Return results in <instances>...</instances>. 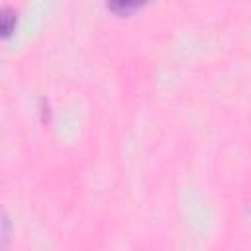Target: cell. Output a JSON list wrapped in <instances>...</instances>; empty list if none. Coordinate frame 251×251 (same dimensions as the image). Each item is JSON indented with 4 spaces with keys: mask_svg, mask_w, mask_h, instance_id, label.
Segmentation results:
<instances>
[{
    "mask_svg": "<svg viewBox=\"0 0 251 251\" xmlns=\"http://www.w3.org/2000/svg\"><path fill=\"white\" fill-rule=\"evenodd\" d=\"M16 22H18L16 10H12L10 6L0 8V35H8V33L14 29Z\"/></svg>",
    "mask_w": 251,
    "mask_h": 251,
    "instance_id": "1",
    "label": "cell"
},
{
    "mask_svg": "<svg viewBox=\"0 0 251 251\" xmlns=\"http://www.w3.org/2000/svg\"><path fill=\"white\" fill-rule=\"evenodd\" d=\"M10 233H12L10 218L4 210H0V251H6V247L10 243Z\"/></svg>",
    "mask_w": 251,
    "mask_h": 251,
    "instance_id": "2",
    "label": "cell"
},
{
    "mask_svg": "<svg viewBox=\"0 0 251 251\" xmlns=\"http://www.w3.org/2000/svg\"><path fill=\"white\" fill-rule=\"evenodd\" d=\"M139 4L141 2H135V0H114V2H108V8L118 12H129V10H135Z\"/></svg>",
    "mask_w": 251,
    "mask_h": 251,
    "instance_id": "3",
    "label": "cell"
}]
</instances>
